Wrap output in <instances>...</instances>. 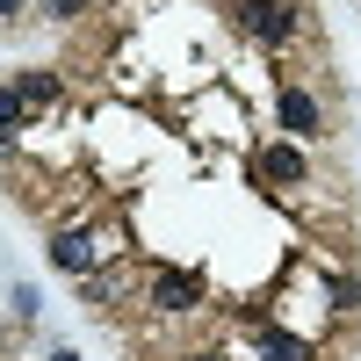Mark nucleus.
Masks as SVG:
<instances>
[{
    "mask_svg": "<svg viewBox=\"0 0 361 361\" xmlns=\"http://www.w3.org/2000/svg\"><path fill=\"white\" fill-rule=\"evenodd\" d=\"M275 123H282L296 145L325 137V102H318V94H311V87L296 80V73H282V80H275Z\"/></svg>",
    "mask_w": 361,
    "mask_h": 361,
    "instance_id": "1",
    "label": "nucleus"
},
{
    "mask_svg": "<svg viewBox=\"0 0 361 361\" xmlns=\"http://www.w3.org/2000/svg\"><path fill=\"white\" fill-rule=\"evenodd\" d=\"M51 267H58V275H94V267H102V246H94V231H58L51 238Z\"/></svg>",
    "mask_w": 361,
    "mask_h": 361,
    "instance_id": "4",
    "label": "nucleus"
},
{
    "mask_svg": "<svg viewBox=\"0 0 361 361\" xmlns=\"http://www.w3.org/2000/svg\"><path fill=\"white\" fill-rule=\"evenodd\" d=\"M253 173H260V180H275V188H311V159L296 152V137H275V145H260Z\"/></svg>",
    "mask_w": 361,
    "mask_h": 361,
    "instance_id": "3",
    "label": "nucleus"
},
{
    "mask_svg": "<svg viewBox=\"0 0 361 361\" xmlns=\"http://www.w3.org/2000/svg\"><path fill=\"white\" fill-rule=\"evenodd\" d=\"M22 123H29V109L15 102V87L0 80V152H8V145H15V130H22Z\"/></svg>",
    "mask_w": 361,
    "mask_h": 361,
    "instance_id": "8",
    "label": "nucleus"
},
{
    "mask_svg": "<svg viewBox=\"0 0 361 361\" xmlns=\"http://www.w3.org/2000/svg\"><path fill=\"white\" fill-rule=\"evenodd\" d=\"M80 296H87V304H94V311H102V304H109V296H116V282H109V275H87V282H80Z\"/></svg>",
    "mask_w": 361,
    "mask_h": 361,
    "instance_id": "11",
    "label": "nucleus"
},
{
    "mask_svg": "<svg viewBox=\"0 0 361 361\" xmlns=\"http://www.w3.org/2000/svg\"><path fill=\"white\" fill-rule=\"evenodd\" d=\"M22 8H29V0H0V22H22Z\"/></svg>",
    "mask_w": 361,
    "mask_h": 361,
    "instance_id": "12",
    "label": "nucleus"
},
{
    "mask_svg": "<svg viewBox=\"0 0 361 361\" xmlns=\"http://www.w3.org/2000/svg\"><path fill=\"white\" fill-rule=\"evenodd\" d=\"M238 29H246L253 44H296V29H304V15L289 8V0H238Z\"/></svg>",
    "mask_w": 361,
    "mask_h": 361,
    "instance_id": "2",
    "label": "nucleus"
},
{
    "mask_svg": "<svg viewBox=\"0 0 361 361\" xmlns=\"http://www.w3.org/2000/svg\"><path fill=\"white\" fill-rule=\"evenodd\" d=\"M8 304H15V318H37V304H44V296L29 289V282H15V289H8Z\"/></svg>",
    "mask_w": 361,
    "mask_h": 361,
    "instance_id": "10",
    "label": "nucleus"
},
{
    "mask_svg": "<svg viewBox=\"0 0 361 361\" xmlns=\"http://www.w3.org/2000/svg\"><path fill=\"white\" fill-rule=\"evenodd\" d=\"M51 361H80V354H73V347H58V354H51Z\"/></svg>",
    "mask_w": 361,
    "mask_h": 361,
    "instance_id": "13",
    "label": "nucleus"
},
{
    "mask_svg": "<svg viewBox=\"0 0 361 361\" xmlns=\"http://www.w3.org/2000/svg\"><path fill=\"white\" fill-rule=\"evenodd\" d=\"M260 354L267 361H311V347L296 340V333H282V325H260Z\"/></svg>",
    "mask_w": 361,
    "mask_h": 361,
    "instance_id": "7",
    "label": "nucleus"
},
{
    "mask_svg": "<svg viewBox=\"0 0 361 361\" xmlns=\"http://www.w3.org/2000/svg\"><path fill=\"white\" fill-rule=\"evenodd\" d=\"M188 361H217V354H188Z\"/></svg>",
    "mask_w": 361,
    "mask_h": 361,
    "instance_id": "14",
    "label": "nucleus"
},
{
    "mask_svg": "<svg viewBox=\"0 0 361 361\" xmlns=\"http://www.w3.org/2000/svg\"><path fill=\"white\" fill-rule=\"evenodd\" d=\"M37 8H44V22H80L87 0H37Z\"/></svg>",
    "mask_w": 361,
    "mask_h": 361,
    "instance_id": "9",
    "label": "nucleus"
},
{
    "mask_svg": "<svg viewBox=\"0 0 361 361\" xmlns=\"http://www.w3.org/2000/svg\"><path fill=\"white\" fill-rule=\"evenodd\" d=\"M202 304V282L180 275V267H152V311H195Z\"/></svg>",
    "mask_w": 361,
    "mask_h": 361,
    "instance_id": "5",
    "label": "nucleus"
},
{
    "mask_svg": "<svg viewBox=\"0 0 361 361\" xmlns=\"http://www.w3.org/2000/svg\"><path fill=\"white\" fill-rule=\"evenodd\" d=\"M8 87H15L22 109H51V102H58V73H44V66H22Z\"/></svg>",
    "mask_w": 361,
    "mask_h": 361,
    "instance_id": "6",
    "label": "nucleus"
}]
</instances>
